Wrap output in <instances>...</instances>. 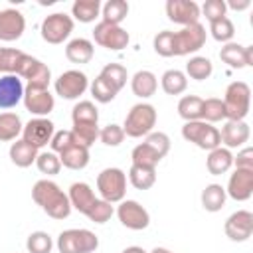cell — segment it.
Masks as SVG:
<instances>
[{
  "label": "cell",
  "instance_id": "6da1fadb",
  "mask_svg": "<svg viewBox=\"0 0 253 253\" xmlns=\"http://www.w3.org/2000/svg\"><path fill=\"white\" fill-rule=\"evenodd\" d=\"M34 202L53 219H65L71 213V202L67 194L51 180H38L32 188Z\"/></svg>",
  "mask_w": 253,
  "mask_h": 253
},
{
  "label": "cell",
  "instance_id": "7a4b0ae2",
  "mask_svg": "<svg viewBox=\"0 0 253 253\" xmlns=\"http://www.w3.org/2000/svg\"><path fill=\"white\" fill-rule=\"evenodd\" d=\"M156 109L150 103H136L130 107V111L125 117V136L130 138H140L152 132L154 125H156Z\"/></svg>",
  "mask_w": 253,
  "mask_h": 253
},
{
  "label": "cell",
  "instance_id": "3957f363",
  "mask_svg": "<svg viewBox=\"0 0 253 253\" xmlns=\"http://www.w3.org/2000/svg\"><path fill=\"white\" fill-rule=\"evenodd\" d=\"M225 119L227 121H245L251 107V89L245 81H233L225 89L223 97Z\"/></svg>",
  "mask_w": 253,
  "mask_h": 253
},
{
  "label": "cell",
  "instance_id": "277c9868",
  "mask_svg": "<svg viewBox=\"0 0 253 253\" xmlns=\"http://www.w3.org/2000/svg\"><path fill=\"white\" fill-rule=\"evenodd\" d=\"M97 190L101 200L109 204H119L126 194V174L121 168H105L97 176Z\"/></svg>",
  "mask_w": 253,
  "mask_h": 253
},
{
  "label": "cell",
  "instance_id": "5b68a950",
  "mask_svg": "<svg viewBox=\"0 0 253 253\" xmlns=\"http://www.w3.org/2000/svg\"><path fill=\"white\" fill-rule=\"evenodd\" d=\"M182 136L184 140L196 144L198 148L202 150H213L217 146H221V140H219V130L206 123V121H190V123H184L182 126Z\"/></svg>",
  "mask_w": 253,
  "mask_h": 253
},
{
  "label": "cell",
  "instance_id": "8992f818",
  "mask_svg": "<svg viewBox=\"0 0 253 253\" xmlns=\"http://www.w3.org/2000/svg\"><path fill=\"white\" fill-rule=\"evenodd\" d=\"M99 247V237L89 229H65L57 237L59 253H93Z\"/></svg>",
  "mask_w": 253,
  "mask_h": 253
},
{
  "label": "cell",
  "instance_id": "52a82bcc",
  "mask_svg": "<svg viewBox=\"0 0 253 253\" xmlns=\"http://www.w3.org/2000/svg\"><path fill=\"white\" fill-rule=\"evenodd\" d=\"M206 28L198 22L192 26H184L180 32H172V47L174 55H190L204 47L206 43Z\"/></svg>",
  "mask_w": 253,
  "mask_h": 253
},
{
  "label": "cell",
  "instance_id": "ba28073f",
  "mask_svg": "<svg viewBox=\"0 0 253 253\" xmlns=\"http://www.w3.org/2000/svg\"><path fill=\"white\" fill-rule=\"evenodd\" d=\"M16 75L20 79H26L28 87H38V89H47L49 81H51L49 67L43 61H40L38 57H32L28 53H22L18 69H16Z\"/></svg>",
  "mask_w": 253,
  "mask_h": 253
},
{
  "label": "cell",
  "instance_id": "9c48e42d",
  "mask_svg": "<svg viewBox=\"0 0 253 253\" xmlns=\"http://www.w3.org/2000/svg\"><path fill=\"white\" fill-rule=\"evenodd\" d=\"M40 32H42V38L43 42L47 43H63L71 32H73V18L63 14V12H55V14H49L43 18L42 26H40Z\"/></svg>",
  "mask_w": 253,
  "mask_h": 253
},
{
  "label": "cell",
  "instance_id": "30bf717a",
  "mask_svg": "<svg viewBox=\"0 0 253 253\" xmlns=\"http://www.w3.org/2000/svg\"><path fill=\"white\" fill-rule=\"evenodd\" d=\"M53 87H55V93H57L61 99L73 101V99H79V97L87 91L89 79H87V75H85L83 71H79V69H69V71H63V73L55 79Z\"/></svg>",
  "mask_w": 253,
  "mask_h": 253
},
{
  "label": "cell",
  "instance_id": "8fae6325",
  "mask_svg": "<svg viewBox=\"0 0 253 253\" xmlns=\"http://www.w3.org/2000/svg\"><path fill=\"white\" fill-rule=\"evenodd\" d=\"M93 40L101 47H107V49H113V51L125 49L128 45V42H130L126 30H123L121 26H115V24H107V22H99L95 26Z\"/></svg>",
  "mask_w": 253,
  "mask_h": 253
},
{
  "label": "cell",
  "instance_id": "7c38bea8",
  "mask_svg": "<svg viewBox=\"0 0 253 253\" xmlns=\"http://www.w3.org/2000/svg\"><path fill=\"white\" fill-rule=\"evenodd\" d=\"M117 215H119V221L125 227L134 229V231L146 229L148 223H150V213L136 200H123V202H119Z\"/></svg>",
  "mask_w": 253,
  "mask_h": 253
},
{
  "label": "cell",
  "instance_id": "4fadbf2b",
  "mask_svg": "<svg viewBox=\"0 0 253 253\" xmlns=\"http://www.w3.org/2000/svg\"><path fill=\"white\" fill-rule=\"evenodd\" d=\"M55 128H53V123L45 117H36L32 121H28L22 128V140H26L28 144H32L34 148H42L45 146L47 142H51V136H53Z\"/></svg>",
  "mask_w": 253,
  "mask_h": 253
},
{
  "label": "cell",
  "instance_id": "5bb4252c",
  "mask_svg": "<svg viewBox=\"0 0 253 253\" xmlns=\"http://www.w3.org/2000/svg\"><path fill=\"white\" fill-rule=\"evenodd\" d=\"M24 107L26 111H30L36 117H47L53 107H55V99L49 93V89H38V87H24Z\"/></svg>",
  "mask_w": 253,
  "mask_h": 253
},
{
  "label": "cell",
  "instance_id": "9a60e30c",
  "mask_svg": "<svg viewBox=\"0 0 253 253\" xmlns=\"http://www.w3.org/2000/svg\"><path fill=\"white\" fill-rule=\"evenodd\" d=\"M225 235L231 239V241H247L253 233V213L247 211V210H237L233 211L227 219H225Z\"/></svg>",
  "mask_w": 253,
  "mask_h": 253
},
{
  "label": "cell",
  "instance_id": "2e32d148",
  "mask_svg": "<svg viewBox=\"0 0 253 253\" xmlns=\"http://www.w3.org/2000/svg\"><path fill=\"white\" fill-rule=\"evenodd\" d=\"M200 6L194 0H168L166 2V16L174 24L192 26L200 20Z\"/></svg>",
  "mask_w": 253,
  "mask_h": 253
},
{
  "label": "cell",
  "instance_id": "e0dca14e",
  "mask_svg": "<svg viewBox=\"0 0 253 253\" xmlns=\"http://www.w3.org/2000/svg\"><path fill=\"white\" fill-rule=\"evenodd\" d=\"M26 30V18L20 10H0V42H16Z\"/></svg>",
  "mask_w": 253,
  "mask_h": 253
},
{
  "label": "cell",
  "instance_id": "ac0fdd59",
  "mask_svg": "<svg viewBox=\"0 0 253 253\" xmlns=\"http://www.w3.org/2000/svg\"><path fill=\"white\" fill-rule=\"evenodd\" d=\"M219 59L231 69H243L253 65V45H239L235 42L223 43L219 49Z\"/></svg>",
  "mask_w": 253,
  "mask_h": 253
},
{
  "label": "cell",
  "instance_id": "d6986e66",
  "mask_svg": "<svg viewBox=\"0 0 253 253\" xmlns=\"http://www.w3.org/2000/svg\"><path fill=\"white\" fill-rule=\"evenodd\" d=\"M225 194L233 198L235 202H245L253 194V170L235 168V172L229 176Z\"/></svg>",
  "mask_w": 253,
  "mask_h": 253
},
{
  "label": "cell",
  "instance_id": "ffe728a7",
  "mask_svg": "<svg viewBox=\"0 0 253 253\" xmlns=\"http://www.w3.org/2000/svg\"><path fill=\"white\" fill-rule=\"evenodd\" d=\"M249 125L245 121H225L219 130V140L225 148H239L249 140Z\"/></svg>",
  "mask_w": 253,
  "mask_h": 253
},
{
  "label": "cell",
  "instance_id": "44dd1931",
  "mask_svg": "<svg viewBox=\"0 0 253 253\" xmlns=\"http://www.w3.org/2000/svg\"><path fill=\"white\" fill-rule=\"evenodd\" d=\"M24 99V83L18 75L0 77V109H12Z\"/></svg>",
  "mask_w": 253,
  "mask_h": 253
},
{
  "label": "cell",
  "instance_id": "7402d4cb",
  "mask_svg": "<svg viewBox=\"0 0 253 253\" xmlns=\"http://www.w3.org/2000/svg\"><path fill=\"white\" fill-rule=\"evenodd\" d=\"M71 208H75L79 213H87L91 210V206L95 204V192L91 190V186L87 182H73L69 186V194H67Z\"/></svg>",
  "mask_w": 253,
  "mask_h": 253
},
{
  "label": "cell",
  "instance_id": "603a6c76",
  "mask_svg": "<svg viewBox=\"0 0 253 253\" xmlns=\"http://www.w3.org/2000/svg\"><path fill=\"white\" fill-rule=\"evenodd\" d=\"M130 89H132V93H134L136 97L148 99V97H152V95L156 93V89H158V79H156V75H154L152 71L140 69V71H136V73L132 75V79H130Z\"/></svg>",
  "mask_w": 253,
  "mask_h": 253
},
{
  "label": "cell",
  "instance_id": "cb8c5ba5",
  "mask_svg": "<svg viewBox=\"0 0 253 253\" xmlns=\"http://www.w3.org/2000/svg\"><path fill=\"white\" fill-rule=\"evenodd\" d=\"M233 166V154L229 148H223V146H217L213 150H210L208 154V160H206V168L211 176H221L225 174L229 168Z\"/></svg>",
  "mask_w": 253,
  "mask_h": 253
},
{
  "label": "cell",
  "instance_id": "d4e9b609",
  "mask_svg": "<svg viewBox=\"0 0 253 253\" xmlns=\"http://www.w3.org/2000/svg\"><path fill=\"white\" fill-rule=\"evenodd\" d=\"M93 53H95L93 42H89L85 38H75L65 45V57L71 63H79V65L89 63L93 59Z\"/></svg>",
  "mask_w": 253,
  "mask_h": 253
},
{
  "label": "cell",
  "instance_id": "484cf974",
  "mask_svg": "<svg viewBox=\"0 0 253 253\" xmlns=\"http://www.w3.org/2000/svg\"><path fill=\"white\" fill-rule=\"evenodd\" d=\"M8 154H10V160H12V164H16L18 168H28V166H32L34 162H36V158H38V148H34L32 144H28L26 140H16V142H12L10 144V150H8Z\"/></svg>",
  "mask_w": 253,
  "mask_h": 253
},
{
  "label": "cell",
  "instance_id": "4316f807",
  "mask_svg": "<svg viewBox=\"0 0 253 253\" xmlns=\"http://www.w3.org/2000/svg\"><path fill=\"white\" fill-rule=\"evenodd\" d=\"M59 162L61 166L69 168V170H83L89 164V148L81 146V144H73L67 150L59 152Z\"/></svg>",
  "mask_w": 253,
  "mask_h": 253
},
{
  "label": "cell",
  "instance_id": "83f0119b",
  "mask_svg": "<svg viewBox=\"0 0 253 253\" xmlns=\"http://www.w3.org/2000/svg\"><path fill=\"white\" fill-rule=\"evenodd\" d=\"M225 188L221 184H208L204 190H202V206L206 211H219L223 206H225Z\"/></svg>",
  "mask_w": 253,
  "mask_h": 253
},
{
  "label": "cell",
  "instance_id": "f1b7e54d",
  "mask_svg": "<svg viewBox=\"0 0 253 253\" xmlns=\"http://www.w3.org/2000/svg\"><path fill=\"white\" fill-rule=\"evenodd\" d=\"M22 119L16 113H0V142L18 140V134H22Z\"/></svg>",
  "mask_w": 253,
  "mask_h": 253
},
{
  "label": "cell",
  "instance_id": "f546056e",
  "mask_svg": "<svg viewBox=\"0 0 253 253\" xmlns=\"http://www.w3.org/2000/svg\"><path fill=\"white\" fill-rule=\"evenodd\" d=\"M160 85H162V89H164L166 95H180L188 87V77L180 69H168V71L162 73Z\"/></svg>",
  "mask_w": 253,
  "mask_h": 253
},
{
  "label": "cell",
  "instance_id": "4dcf8cb0",
  "mask_svg": "<svg viewBox=\"0 0 253 253\" xmlns=\"http://www.w3.org/2000/svg\"><path fill=\"white\" fill-rule=\"evenodd\" d=\"M99 12H101V2L99 0H75L73 6H71V16L81 24L95 22Z\"/></svg>",
  "mask_w": 253,
  "mask_h": 253
},
{
  "label": "cell",
  "instance_id": "1f68e13d",
  "mask_svg": "<svg viewBox=\"0 0 253 253\" xmlns=\"http://www.w3.org/2000/svg\"><path fill=\"white\" fill-rule=\"evenodd\" d=\"M202 107L204 99L198 95H186L178 101V115L190 123V121H202Z\"/></svg>",
  "mask_w": 253,
  "mask_h": 253
},
{
  "label": "cell",
  "instance_id": "d6a6232c",
  "mask_svg": "<svg viewBox=\"0 0 253 253\" xmlns=\"http://www.w3.org/2000/svg\"><path fill=\"white\" fill-rule=\"evenodd\" d=\"M101 14H103L101 22L121 26V22L128 16V4L125 0H107L101 8Z\"/></svg>",
  "mask_w": 253,
  "mask_h": 253
},
{
  "label": "cell",
  "instance_id": "836d02e7",
  "mask_svg": "<svg viewBox=\"0 0 253 253\" xmlns=\"http://www.w3.org/2000/svg\"><path fill=\"white\" fill-rule=\"evenodd\" d=\"M128 180L136 190H148L156 182V168H146V166L132 164L130 170H128Z\"/></svg>",
  "mask_w": 253,
  "mask_h": 253
},
{
  "label": "cell",
  "instance_id": "e575fe53",
  "mask_svg": "<svg viewBox=\"0 0 253 253\" xmlns=\"http://www.w3.org/2000/svg\"><path fill=\"white\" fill-rule=\"evenodd\" d=\"M130 160H132V164H136V166L156 168L158 162L162 160V156H160L158 152H154L146 142H140V144H136V146L132 148V152H130Z\"/></svg>",
  "mask_w": 253,
  "mask_h": 253
},
{
  "label": "cell",
  "instance_id": "d590c367",
  "mask_svg": "<svg viewBox=\"0 0 253 253\" xmlns=\"http://www.w3.org/2000/svg\"><path fill=\"white\" fill-rule=\"evenodd\" d=\"M117 93L126 85V79H128V73H126V69L121 65V63H107L103 69H101V73H99Z\"/></svg>",
  "mask_w": 253,
  "mask_h": 253
},
{
  "label": "cell",
  "instance_id": "8d00e7d4",
  "mask_svg": "<svg viewBox=\"0 0 253 253\" xmlns=\"http://www.w3.org/2000/svg\"><path fill=\"white\" fill-rule=\"evenodd\" d=\"M211 71H213V65H211V61H210L208 57H204V55H196V57H192V59L186 63V75L192 77V79H196V81L208 79V77L211 75Z\"/></svg>",
  "mask_w": 253,
  "mask_h": 253
},
{
  "label": "cell",
  "instance_id": "74e56055",
  "mask_svg": "<svg viewBox=\"0 0 253 253\" xmlns=\"http://www.w3.org/2000/svg\"><path fill=\"white\" fill-rule=\"evenodd\" d=\"M75 140L89 148L97 138H99V125L97 123H73V128H71Z\"/></svg>",
  "mask_w": 253,
  "mask_h": 253
},
{
  "label": "cell",
  "instance_id": "f35d334b",
  "mask_svg": "<svg viewBox=\"0 0 253 253\" xmlns=\"http://www.w3.org/2000/svg\"><path fill=\"white\" fill-rule=\"evenodd\" d=\"M210 32H211V38H213L215 42L229 43L231 38H233V34H235V26H233V22H231L227 16H223V18H219V20L210 22Z\"/></svg>",
  "mask_w": 253,
  "mask_h": 253
},
{
  "label": "cell",
  "instance_id": "ab89813d",
  "mask_svg": "<svg viewBox=\"0 0 253 253\" xmlns=\"http://www.w3.org/2000/svg\"><path fill=\"white\" fill-rule=\"evenodd\" d=\"M225 119V107H223V101L221 99H215V97H210V99H204V107H202V121L213 125V123H219Z\"/></svg>",
  "mask_w": 253,
  "mask_h": 253
},
{
  "label": "cell",
  "instance_id": "60d3db41",
  "mask_svg": "<svg viewBox=\"0 0 253 253\" xmlns=\"http://www.w3.org/2000/svg\"><path fill=\"white\" fill-rule=\"evenodd\" d=\"M73 123H99V109L91 101H79L71 109Z\"/></svg>",
  "mask_w": 253,
  "mask_h": 253
},
{
  "label": "cell",
  "instance_id": "b9f144b4",
  "mask_svg": "<svg viewBox=\"0 0 253 253\" xmlns=\"http://www.w3.org/2000/svg\"><path fill=\"white\" fill-rule=\"evenodd\" d=\"M51 247H53V241H51L49 233L34 231L28 235V241H26L28 253H51Z\"/></svg>",
  "mask_w": 253,
  "mask_h": 253
},
{
  "label": "cell",
  "instance_id": "7bdbcfd3",
  "mask_svg": "<svg viewBox=\"0 0 253 253\" xmlns=\"http://www.w3.org/2000/svg\"><path fill=\"white\" fill-rule=\"evenodd\" d=\"M22 49H14V47H0V73L4 75H16L20 57H22Z\"/></svg>",
  "mask_w": 253,
  "mask_h": 253
},
{
  "label": "cell",
  "instance_id": "ee69618b",
  "mask_svg": "<svg viewBox=\"0 0 253 253\" xmlns=\"http://www.w3.org/2000/svg\"><path fill=\"white\" fill-rule=\"evenodd\" d=\"M113 213H115L113 204H109V202H105V200L97 198V200H95V204L91 206V210H89L85 215H87L93 223H107V221L113 217Z\"/></svg>",
  "mask_w": 253,
  "mask_h": 253
},
{
  "label": "cell",
  "instance_id": "f6af8a7d",
  "mask_svg": "<svg viewBox=\"0 0 253 253\" xmlns=\"http://www.w3.org/2000/svg\"><path fill=\"white\" fill-rule=\"evenodd\" d=\"M91 95H93V99L97 103H111L117 97V91L101 75H97L93 79V83H91Z\"/></svg>",
  "mask_w": 253,
  "mask_h": 253
},
{
  "label": "cell",
  "instance_id": "bcb514c9",
  "mask_svg": "<svg viewBox=\"0 0 253 253\" xmlns=\"http://www.w3.org/2000/svg\"><path fill=\"white\" fill-rule=\"evenodd\" d=\"M36 166L42 174H47V176H55L61 170V162L55 152H40L36 158Z\"/></svg>",
  "mask_w": 253,
  "mask_h": 253
},
{
  "label": "cell",
  "instance_id": "7dc6e473",
  "mask_svg": "<svg viewBox=\"0 0 253 253\" xmlns=\"http://www.w3.org/2000/svg\"><path fill=\"white\" fill-rule=\"evenodd\" d=\"M99 138L105 146H119L125 140V130H123L121 125L111 123V125H107L99 130Z\"/></svg>",
  "mask_w": 253,
  "mask_h": 253
},
{
  "label": "cell",
  "instance_id": "c3c4849f",
  "mask_svg": "<svg viewBox=\"0 0 253 253\" xmlns=\"http://www.w3.org/2000/svg\"><path fill=\"white\" fill-rule=\"evenodd\" d=\"M154 51L162 57H172L174 55V47H172V32L170 30H164V32H158L154 36Z\"/></svg>",
  "mask_w": 253,
  "mask_h": 253
},
{
  "label": "cell",
  "instance_id": "681fc988",
  "mask_svg": "<svg viewBox=\"0 0 253 253\" xmlns=\"http://www.w3.org/2000/svg\"><path fill=\"white\" fill-rule=\"evenodd\" d=\"M144 142L154 150V152H158L162 158L168 154V150H170V138H168V134L166 132H150V134H146V138H144Z\"/></svg>",
  "mask_w": 253,
  "mask_h": 253
},
{
  "label": "cell",
  "instance_id": "f907efd6",
  "mask_svg": "<svg viewBox=\"0 0 253 253\" xmlns=\"http://www.w3.org/2000/svg\"><path fill=\"white\" fill-rule=\"evenodd\" d=\"M49 144H51V152L59 154V152H63V150H67L69 146L79 144V142L75 140V136H73L71 130H57V132H53Z\"/></svg>",
  "mask_w": 253,
  "mask_h": 253
},
{
  "label": "cell",
  "instance_id": "816d5d0a",
  "mask_svg": "<svg viewBox=\"0 0 253 253\" xmlns=\"http://www.w3.org/2000/svg\"><path fill=\"white\" fill-rule=\"evenodd\" d=\"M200 12H204L208 22H213L227 14V6H225V0H206L204 6L200 8Z\"/></svg>",
  "mask_w": 253,
  "mask_h": 253
},
{
  "label": "cell",
  "instance_id": "f5cc1de1",
  "mask_svg": "<svg viewBox=\"0 0 253 253\" xmlns=\"http://www.w3.org/2000/svg\"><path fill=\"white\" fill-rule=\"evenodd\" d=\"M233 164H235V168L253 170V148L251 146H243L237 152V156H233Z\"/></svg>",
  "mask_w": 253,
  "mask_h": 253
},
{
  "label": "cell",
  "instance_id": "db71d44e",
  "mask_svg": "<svg viewBox=\"0 0 253 253\" xmlns=\"http://www.w3.org/2000/svg\"><path fill=\"white\" fill-rule=\"evenodd\" d=\"M225 6L239 12V10H247V8L251 6V2H249V0H229V2H225Z\"/></svg>",
  "mask_w": 253,
  "mask_h": 253
},
{
  "label": "cell",
  "instance_id": "11a10c76",
  "mask_svg": "<svg viewBox=\"0 0 253 253\" xmlns=\"http://www.w3.org/2000/svg\"><path fill=\"white\" fill-rule=\"evenodd\" d=\"M123 253H148V251H144V249H142V247H138V245H130V247L123 249Z\"/></svg>",
  "mask_w": 253,
  "mask_h": 253
},
{
  "label": "cell",
  "instance_id": "9f6ffc18",
  "mask_svg": "<svg viewBox=\"0 0 253 253\" xmlns=\"http://www.w3.org/2000/svg\"><path fill=\"white\" fill-rule=\"evenodd\" d=\"M148 253H172L170 249H166V247H154L152 251H148Z\"/></svg>",
  "mask_w": 253,
  "mask_h": 253
}]
</instances>
